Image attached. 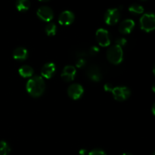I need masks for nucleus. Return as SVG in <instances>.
Returning <instances> with one entry per match:
<instances>
[{
    "label": "nucleus",
    "mask_w": 155,
    "mask_h": 155,
    "mask_svg": "<svg viewBox=\"0 0 155 155\" xmlns=\"http://www.w3.org/2000/svg\"><path fill=\"white\" fill-rule=\"evenodd\" d=\"M95 38L99 44V45L102 47H107L110 43V34L108 31L105 29H98L95 33Z\"/></svg>",
    "instance_id": "6"
},
{
    "label": "nucleus",
    "mask_w": 155,
    "mask_h": 155,
    "mask_svg": "<svg viewBox=\"0 0 155 155\" xmlns=\"http://www.w3.org/2000/svg\"><path fill=\"white\" fill-rule=\"evenodd\" d=\"M140 27L142 30L150 33L155 30V14H144L140 18Z\"/></svg>",
    "instance_id": "3"
},
{
    "label": "nucleus",
    "mask_w": 155,
    "mask_h": 155,
    "mask_svg": "<svg viewBox=\"0 0 155 155\" xmlns=\"http://www.w3.org/2000/svg\"><path fill=\"white\" fill-rule=\"evenodd\" d=\"M13 58L15 60L18 61H24L28 56V53H27V50L25 48L23 47H18V48H15L13 51Z\"/></svg>",
    "instance_id": "13"
},
{
    "label": "nucleus",
    "mask_w": 155,
    "mask_h": 155,
    "mask_svg": "<svg viewBox=\"0 0 155 155\" xmlns=\"http://www.w3.org/2000/svg\"><path fill=\"white\" fill-rule=\"evenodd\" d=\"M38 18L42 21H45V22H49L53 19L54 14L51 8H50L48 6H42L39 8L36 12Z\"/></svg>",
    "instance_id": "7"
},
{
    "label": "nucleus",
    "mask_w": 155,
    "mask_h": 155,
    "mask_svg": "<svg viewBox=\"0 0 155 155\" xmlns=\"http://www.w3.org/2000/svg\"><path fill=\"white\" fill-rule=\"evenodd\" d=\"M85 64H86V61L84 59H79L76 63V65L77 68H82L83 66H84Z\"/></svg>",
    "instance_id": "22"
},
{
    "label": "nucleus",
    "mask_w": 155,
    "mask_h": 155,
    "mask_svg": "<svg viewBox=\"0 0 155 155\" xmlns=\"http://www.w3.org/2000/svg\"><path fill=\"white\" fill-rule=\"evenodd\" d=\"M141 1H146V0H141Z\"/></svg>",
    "instance_id": "31"
},
{
    "label": "nucleus",
    "mask_w": 155,
    "mask_h": 155,
    "mask_svg": "<svg viewBox=\"0 0 155 155\" xmlns=\"http://www.w3.org/2000/svg\"><path fill=\"white\" fill-rule=\"evenodd\" d=\"M57 30L56 25L53 23H49L48 25L45 27V33L48 36H54Z\"/></svg>",
    "instance_id": "19"
},
{
    "label": "nucleus",
    "mask_w": 155,
    "mask_h": 155,
    "mask_svg": "<svg viewBox=\"0 0 155 155\" xmlns=\"http://www.w3.org/2000/svg\"><path fill=\"white\" fill-rule=\"evenodd\" d=\"M68 94L74 100H77L82 96L83 94V88L81 85L74 83L71 85L68 89Z\"/></svg>",
    "instance_id": "8"
},
{
    "label": "nucleus",
    "mask_w": 155,
    "mask_h": 155,
    "mask_svg": "<svg viewBox=\"0 0 155 155\" xmlns=\"http://www.w3.org/2000/svg\"><path fill=\"white\" fill-rule=\"evenodd\" d=\"M120 13L117 8H110L104 14V21L107 25H114L119 21Z\"/></svg>",
    "instance_id": "5"
},
{
    "label": "nucleus",
    "mask_w": 155,
    "mask_h": 155,
    "mask_svg": "<svg viewBox=\"0 0 155 155\" xmlns=\"http://www.w3.org/2000/svg\"><path fill=\"white\" fill-rule=\"evenodd\" d=\"M74 18H75V17H74L73 12H70V11H64V12H61V15H59L58 22L61 25L68 26L74 22Z\"/></svg>",
    "instance_id": "10"
},
{
    "label": "nucleus",
    "mask_w": 155,
    "mask_h": 155,
    "mask_svg": "<svg viewBox=\"0 0 155 155\" xmlns=\"http://www.w3.org/2000/svg\"><path fill=\"white\" fill-rule=\"evenodd\" d=\"M98 51H99V49H98L97 47H92V48L90 49V53L92 54V55L96 54Z\"/></svg>",
    "instance_id": "23"
},
{
    "label": "nucleus",
    "mask_w": 155,
    "mask_h": 155,
    "mask_svg": "<svg viewBox=\"0 0 155 155\" xmlns=\"http://www.w3.org/2000/svg\"><path fill=\"white\" fill-rule=\"evenodd\" d=\"M87 76L91 80L95 82L99 81L101 79V74L100 73L99 69L95 66H92L89 68V70L87 71Z\"/></svg>",
    "instance_id": "14"
},
{
    "label": "nucleus",
    "mask_w": 155,
    "mask_h": 155,
    "mask_svg": "<svg viewBox=\"0 0 155 155\" xmlns=\"http://www.w3.org/2000/svg\"><path fill=\"white\" fill-rule=\"evenodd\" d=\"M152 91L154 92H155V83L153 84V86H152Z\"/></svg>",
    "instance_id": "26"
},
{
    "label": "nucleus",
    "mask_w": 155,
    "mask_h": 155,
    "mask_svg": "<svg viewBox=\"0 0 155 155\" xmlns=\"http://www.w3.org/2000/svg\"><path fill=\"white\" fill-rule=\"evenodd\" d=\"M153 74H154L155 76V64L154 65V68H153Z\"/></svg>",
    "instance_id": "28"
},
{
    "label": "nucleus",
    "mask_w": 155,
    "mask_h": 155,
    "mask_svg": "<svg viewBox=\"0 0 155 155\" xmlns=\"http://www.w3.org/2000/svg\"><path fill=\"white\" fill-rule=\"evenodd\" d=\"M30 7V0H17L16 8L19 12H27Z\"/></svg>",
    "instance_id": "15"
},
{
    "label": "nucleus",
    "mask_w": 155,
    "mask_h": 155,
    "mask_svg": "<svg viewBox=\"0 0 155 155\" xmlns=\"http://www.w3.org/2000/svg\"><path fill=\"white\" fill-rule=\"evenodd\" d=\"M135 27V22L132 19H126L120 23L119 31L122 34H129L133 31Z\"/></svg>",
    "instance_id": "11"
},
{
    "label": "nucleus",
    "mask_w": 155,
    "mask_h": 155,
    "mask_svg": "<svg viewBox=\"0 0 155 155\" xmlns=\"http://www.w3.org/2000/svg\"><path fill=\"white\" fill-rule=\"evenodd\" d=\"M55 70V64L54 63H51V62H48V63L44 64L43 67L42 68V69H41V74L45 78L50 79L54 75Z\"/></svg>",
    "instance_id": "12"
},
{
    "label": "nucleus",
    "mask_w": 155,
    "mask_h": 155,
    "mask_svg": "<svg viewBox=\"0 0 155 155\" xmlns=\"http://www.w3.org/2000/svg\"><path fill=\"white\" fill-rule=\"evenodd\" d=\"M107 58L113 64H119L124 59V51L122 48L115 45L108 48L107 51Z\"/></svg>",
    "instance_id": "2"
},
{
    "label": "nucleus",
    "mask_w": 155,
    "mask_h": 155,
    "mask_svg": "<svg viewBox=\"0 0 155 155\" xmlns=\"http://www.w3.org/2000/svg\"><path fill=\"white\" fill-rule=\"evenodd\" d=\"M18 72L23 77H31L33 74V69L29 65H24L19 68Z\"/></svg>",
    "instance_id": "16"
},
{
    "label": "nucleus",
    "mask_w": 155,
    "mask_h": 155,
    "mask_svg": "<svg viewBox=\"0 0 155 155\" xmlns=\"http://www.w3.org/2000/svg\"><path fill=\"white\" fill-rule=\"evenodd\" d=\"M121 155H133V154H130V153H124V154H122Z\"/></svg>",
    "instance_id": "27"
},
{
    "label": "nucleus",
    "mask_w": 155,
    "mask_h": 155,
    "mask_svg": "<svg viewBox=\"0 0 155 155\" xmlns=\"http://www.w3.org/2000/svg\"><path fill=\"white\" fill-rule=\"evenodd\" d=\"M151 111H152L153 114H154V116H155V103H154V104H153V106H152V109H151Z\"/></svg>",
    "instance_id": "25"
},
{
    "label": "nucleus",
    "mask_w": 155,
    "mask_h": 155,
    "mask_svg": "<svg viewBox=\"0 0 155 155\" xmlns=\"http://www.w3.org/2000/svg\"><path fill=\"white\" fill-rule=\"evenodd\" d=\"M113 86H111L110 84H106L105 86H104V89H105L106 91H111L112 89H113Z\"/></svg>",
    "instance_id": "24"
},
{
    "label": "nucleus",
    "mask_w": 155,
    "mask_h": 155,
    "mask_svg": "<svg viewBox=\"0 0 155 155\" xmlns=\"http://www.w3.org/2000/svg\"><path fill=\"white\" fill-rule=\"evenodd\" d=\"M152 155H155V151H154V153H153V154H152Z\"/></svg>",
    "instance_id": "30"
},
{
    "label": "nucleus",
    "mask_w": 155,
    "mask_h": 155,
    "mask_svg": "<svg viewBox=\"0 0 155 155\" xmlns=\"http://www.w3.org/2000/svg\"><path fill=\"white\" fill-rule=\"evenodd\" d=\"M27 91L32 97L38 98L43 94L45 89V83L42 77L35 76L28 80L27 83Z\"/></svg>",
    "instance_id": "1"
},
{
    "label": "nucleus",
    "mask_w": 155,
    "mask_h": 155,
    "mask_svg": "<svg viewBox=\"0 0 155 155\" xmlns=\"http://www.w3.org/2000/svg\"><path fill=\"white\" fill-rule=\"evenodd\" d=\"M129 11L130 13L133 14V15H141L144 12V8L141 5L133 4L130 6Z\"/></svg>",
    "instance_id": "17"
},
{
    "label": "nucleus",
    "mask_w": 155,
    "mask_h": 155,
    "mask_svg": "<svg viewBox=\"0 0 155 155\" xmlns=\"http://www.w3.org/2000/svg\"><path fill=\"white\" fill-rule=\"evenodd\" d=\"M111 92L114 95V98L119 101H125L131 95L130 89L126 86H117L113 88Z\"/></svg>",
    "instance_id": "4"
},
{
    "label": "nucleus",
    "mask_w": 155,
    "mask_h": 155,
    "mask_svg": "<svg viewBox=\"0 0 155 155\" xmlns=\"http://www.w3.org/2000/svg\"><path fill=\"white\" fill-rule=\"evenodd\" d=\"M11 148L5 141H0V155H8Z\"/></svg>",
    "instance_id": "18"
},
{
    "label": "nucleus",
    "mask_w": 155,
    "mask_h": 155,
    "mask_svg": "<svg viewBox=\"0 0 155 155\" xmlns=\"http://www.w3.org/2000/svg\"><path fill=\"white\" fill-rule=\"evenodd\" d=\"M126 43H127V39H126L125 38L120 37L116 39V45H119L121 48H122V46L125 45Z\"/></svg>",
    "instance_id": "21"
},
{
    "label": "nucleus",
    "mask_w": 155,
    "mask_h": 155,
    "mask_svg": "<svg viewBox=\"0 0 155 155\" xmlns=\"http://www.w3.org/2000/svg\"><path fill=\"white\" fill-rule=\"evenodd\" d=\"M76 76V68L71 65H68L64 67L62 71L61 77L62 80H64L65 82H71L74 80Z\"/></svg>",
    "instance_id": "9"
},
{
    "label": "nucleus",
    "mask_w": 155,
    "mask_h": 155,
    "mask_svg": "<svg viewBox=\"0 0 155 155\" xmlns=\"http://www.w3.org/2000/svg\"><path fill=\"white\" fill-rule=\"evenodd\" d=\"M89 155H107L106 153L104 152L103 150L98 149V148H96V149H93L89 153Z\"/></svg>",
    "instance_id": "20"
},
{
    "label": "nucleus",
    "mask_w": 155,
    "mask_h": 155,
    "mask_svg": "<svg viewBox=\"0 0 155 155\" xmlns=\"http://www.w3.org/2000/svg\"><path fill=\"white\" fill-rule=\"evenodd\" d=\"M39 2H48L49 1V0H39Z\"/></svg>",
    "instance_id": "29"
}]
</instances>
